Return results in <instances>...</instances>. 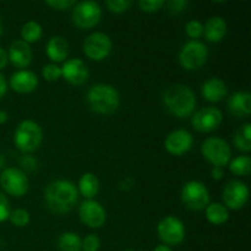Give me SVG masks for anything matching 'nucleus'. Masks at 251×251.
<instances>
[{
	"label": "nucleus",
	"instance_id": "nucleus-1",
	"mask_svg": "<svg viewBox=\"0 0 251 251\" xmlns=\"http://www.w3.org/2000/svg\"><path fill=\"white\" fill-rule=\"evenodd\" d=\"M78 193L76 186L71 181L54 180L47 186L44 193V200L49 210L54 213H68L73 210L77 202Z\"/></svg>",
	"mask_w": 251,
	"mask_h": 251
},
{
	"label": "nucleus",
	"instance_id": "nucleus-2",
	"mask_svg": "<svg viewBox=\"0 0 251 251\" xmlns=\"http://www.w3.org/2000/svg\"><path fill=\"white\" fill-rule=\"evenodd\" d=\"M163 102L167 109L179 118H186L196 107V97L189 86L176 83L167 88L163 93Z\"/></svg>",
	"mask_w": 251,
	"mask_h": 251
},
{
	"label": "nucleus",
	"instance_id": "nucleus-3",
	"mask_svg": "<svg viewBox=\"0 0 251 251\" xmlns=\"http://www.w3.org/2000/svg\"><path fill=\"white\" fill-rule=\"evenodd\" d=\"M87 103L93 112L98 114H112L119 108V92L113 86L105 83L93 85L87 92Z\"/></svg>",
	"mask_w": 251,
	"mask_h": 251
},
{
	"label": "nucleus",
	"instance_id": "nucleus-4",
	"mask_svg": "<svg viewBox=\"0 0 251 251\" xmlns=\"http://www.w3.org/2000/svg\"><path fill=\"white\" fill-rule=\"evenodd\" d=\"M42 127L33 120H24L20 123L14 136L16 147L24 152L36 151L42 144Z\"/></svg>",
	"mask_w": 251,
	"mask_h": 251
},
{
	"label": "nucleus",
	"instance_id": "nucleus-5",
	"mask_svg": "<svg viewBox=\"0 0 251 251\" xmlns=\"http://www.w3.org/2000/svg\"><path fill=\"white\" fill-rule=\"evenodd\" d=\"M201 152L211 164L215 167H221V168L229 164L230 157H232L229 144L217 136L206 139L201 146Z\"/></svg>",
	"mask_w": 251,
	"mask_h": 251
},
{
	"label": "nucleus",
	"instance_id": "nucleus-6",
	"mask_svg": "<svg viewBox=\"0 0 251 251\" xmlns=\"http://www.w3.org/2000/svg\"><path fill=\"white\" fill-rule=\"evenodd\" d=\"M208 49L202 42L190 41L184 44L179 53V63L186 70H199L206 64Z\"/></svg>",
	"mask_w": 251,
	"mask_h": 251
},
{
	"label": "nucleus",
	"instance_id": "nucleus-7",
	"mask_svg": "<svg viewBox=\"0 0 251 251\" xmlns=\"http://www.w3.org/2000/svg\"><path fill=\"white\" fill-rule=\"evenodd\" d=\"M181 201L185 203L189 210L200 211L207 207L210 202V193L205 184L198 180H191L186 183L181 189Z\"/></svg>",
	"mask_w": 251,
	"mask_h": 251
},
{
	"label": "nucleus",
	"instance_id": "nucleus-8",
	"mask_svg": "<svg viewBox=\"0 0 251 251\" xmlns=\"http://www.w3.org/2000/svg\"><path fill=\"white\" fill-rule=\"evenodd\" d=\"M102 10L98 2L87 0L75 4L73 10V21L78 28H92L100 22Z\"/></svg>",
	"mask_w": 251,
	"mask_h": 251
},
{
	"label": "nucleus",
	"instance_id": "nucleus-9",
	"mask_svg": "<svg viewBox=\"0 0 251 251\" xmlns=\"http://www.w3.org/2000/svg\"><path fill=\"white\" fill-rule=\"evenodd\" d=\"M158 237L164 244L167 245H178L185 238V227L184 223L179 218L174 216H167L157 227Z\"/></svg>",
	"mask_w": 251,
	"mask_h": 251
},
{
	"label": "nucleus",
	"instance_id": "nucleus-10",
	"mask_svg": "<svg viewBox=\"0 0 251 251\" xmlns=\"http://www.w3.org/2000/svg\"><path fill=\"white\" fill-rule=\"evenodd\" d=\"M0 185L9 195L20 198L28 190V179L21 169L6 168L0 174Z\"/></svg>",
	"mask_w": 251,
	"mask_h": 251
},
{
	"label": "nucleus",
	"instance_id": "nucleus-11",
	"mask_svg": "<svg viewBox=\"0 0 251 251\" xmlns=\"http://www.w3.org/2000/svg\"><path fill=\"white\" fill-rule=\"evenodd\" d=\"M110 51H112V41L109 36L102 32L91 33L83 42V53L92 60H103L109 55Z\"/></svg>",
	"mask_w": 251,
	"mask_h": 251
},
{
	"label": "nucleus",
	"instance_id": "nucleus-12",
	"mask_svg": "<svg viewBox=\"0 0 251 251\" xmlns=\"http://www.w3.org/2000/svg\"><path fill=\"white\" fill-rule=\"evenodd\" d=\"M223 122V114L218 108L205 107L194 114L193 126L200 132H211L218 129Z\"/></svg>",
	"mask_w": 251,
	"mask_h": 251
},
{
	"label": "nucleus",
	"instance_id": "nucleus-13",
	"mask_svg": "<svg viewBox=\"0 0 251 251\" xmlns=\"http://www.w3.org/2000/svg\"><path fill=\"white\" fill-rule=\"evenodd\" d=\"M225 205L232 210H240L249 200V188L240 180H232L225 186L222 194Z\"/></svg>",
	"mask_w": 251,
	"mask_h": 251
},
{
	"label": "nucleus",
	"instance_id": "nucleus-14",
	"mask_svg": "<svg viewBox=\"0 0 251 251\" xmlns=\"http://www.w3.org/2000/svg\"><path fill=\"white\" fill-rule=\"evenodd\" d=\"M81 221L90 228H100L105 223L107 213L103 206L95 200H86L78 208Z\"/></svg>",
	"mask_w": 251,
	"mask_h": 251
},
{
	"label": "nucleus",
	"instance_id": "nucleus-15",
	"mask_svg": "<svg viewBox=\"0 0 251 251\" xmlns=\"http://www.w3.org/2000/svg\"><path fill=\"white\" fill-rule=\"evenodd\" d=\"M61 69V76L68 81L69 83L75 86H81L88 80V69L86 64L81 59L74 58L65 61Z\"/></svg>",
	"mask_w": 251,
	"mask_h": 251
},
{
	"label": "nucleus",
	"instance_id": "nucleus-16",
	"mask_svg": "<svg viewBox=\"0 0 251 251\" xmlns=\"http://www.w3.org/2000/svg\"><path fill=\"white\" fill-rule=\"evenodd\" d=\"M194 144L193 136L189 131L183 129L174 130L172 131L168 136L166 137L164 141V147L167 151L176 156H180V154L186 153L189 150L191 149Z\"/></svg>",
	"mask_w": 251,
	"mask_h": 251
},
{
	"label": "nucleus",
	"instance_id": "nucleus-17",
	"mask_svg": "<svg viewBox=\"0 0 251 251\" xmlns=\"http://www.w3.org/2000/svg\"><path fill=\"white\" fill-rule=\"evenodd\" d=\"M7 59L14 64L16 68H26L32 61V49L28 43L22 39L12 42L9 48V55Z\"/></svg>",
	"mask_w": 251,
	"mask_h": 251
},
{
	"label": "nucleus",
	"instance_id": "nucleus-18",
	"mask_svg": "<svg viewBox=\"0 0 251 251\" xmlns=\"http://www.w3.org/2000/svg\"><path fill=\"white\" fill-rule=\"evenodd\" d=\"M10 86L15 92L29 93L36 90L38 86V77L32 71H17L10 78Z\"/></svg>",
	"mask_w": 251,
	"mask_h": 251
},
{
	"label": "nucleus",
	"instance_id": "nucleus-19",
	"mask_svg": "<svg viewBox=\"0 0 251 251\" xmlns=\"http://www.w3.org/2000/svg\"><path fill=\"white\" fill-rule=\"evenodd\" d=\"M201 93H202L203 98H206V100L216 103L221 102L227 96L228 88L225 81L218 77H211L203 82Z\"/></svg>",
	"mask_w": 251,
	"mask_h": 251
},
{
	"label": "nucleus",
	"instance_id": "nucleus-20",
	"mask_svg": "<svg viewBox=\"0 0 251 251\" xmlns=\"http://www.w3.org/2000/svg\"><path fill=\"white\" fill-rule=\"evenodd\" d=\"M228 110L237 118L251 114V95L249 92H235L228 100Z\"/></svg>",
	"mask_w": 251,
	"mask_h": 251
},
{
	"label": "nucleus",
	"instance_id": "nucleus-21",
	"mask_svg": "<svg viewBox=\"0 0 251 251\" xmlns=\"http://www.w3.org/2000/svg\"><path fill=\"white\" fill-rule=\"evenodd\" d=\"M226 33H227V24L220 16L211 17L203 26V34H205L206 39L213 42V43L222 41Z\"/></svg>",
	"mask_w": 251,
	"mask_h": 251
},
{
	"label": "nucleus",
	"instance_id": "nucleus-22",
	"mask_svg": "<svg viewBox=\"0 0 251 251\" xmlns=\"http://www.w3.org/2000/svg\"><path fill=\"white\" fill-rule=\"evenodd\" d=\"M47 55L53 61H63L69 54V43L64 37L54 36L48 41L46 47Z\"/></svg>",
	"mask_w": 251,
	"mask_h": 251
},
{
	"label": "nucleus",
	"instance_id": "nucleus-23",
	"mask_svg": "<svg viewBox=\"0 0 251 251\" xmlns=\"http://www.w3.org/2000/svg\"><path fill=\"white\" fill-rule=\"evenodd\" d=\"M78 189L87 200H92L100 191V180L93 173H85L78 181Z\"/></svg>",
	"mask_w": 251,
	"mask_h": 251
},
{
	"label": "nucleus",
	"instance_id": "nucleus-24",
	"mask_svg": "<svg viewBox=\"0 0 251 251\" xmlns=\"http://www.w3.org/2000/svg\"><path fill=\"white\" fill-rule=\"evenodd\" d=\"M206 217L210 223L220 226L227 222L228 218H229V212H228L227 207L222 203H208L207 207H206Z\"/></svg>",
	"mask_w": 251,
	"mask_h": 251
},
{
	"label": "nucleus",
	"instance_id": "nucleus-25",
	"mask_svg": "<svg viewBox=\"0 0 251 251\" xmlns=\"http://www.w3.org/2000/svg\"><path fill=\"white\" fill-rule=\"evenodd\" d=\"M234 145L243 152L251 151V124L243 125L234 134Z\"/></svg>",
	"mask_w": 251,
	"mask_h": 251
},
{
	"label": "nucleus",
	"instance_id": "nucleus-26",
	"mask_svg": "<svg viewBox=\"0 0 251 251\" xmlns=\"http://www.w3.org/2000/svg\"><path fill=\"white\" fill-rule=\"evenodd\" d=\"M58 248L60 251H80V237L73 232L63 233L58 239Z\"/></svg>",
	"mask_w": 251,
	"mask_h": 251
},
{
	"label": "nucleus",
	"instance_id": "nucleus-27",
	"mask_svg": "<svg viewBox=\"0 0 251 251\" xmlns=\"http://www.w3.org/2000/svg\"><path fill=\"white\" fill-rule=\"evenodd\" d=\"M22 41L26 43H34L42 37V27L36 21H28L22 26L21 29Z\"/></svg>",
	"mask_w": 251,
	"mask_h": 251
},
{
	"label": "nucleus",
	"instance_id": "nucleus-28",
	"mask_svg": "<svg viewBox=\"0 0 251 251\" xmlns=\"http://www.w3.org/2000/svg\"><path fill=\"white\" fill-rule=\"evenodd\" d=\"M229 169L237 176H248L251 172V158L248 154L239 156L229 162Z\"/></svg>",
	"mask_w": 251,
	"mask_h": 251
},
{
	"label": "nucleus",
	"instance_id": "nucleus-29",
	"mask_svg": "<svg viewBox=\"0 0 251 251\" xmlns=\"http://www.w3.org/2000/svg\"><path fill=\"white\" fill-rule=\"evenodd\" d=\"M10 221L14 226L16 227L22 228V227H26L29 222V213L27 212L26 210L24 208H16V210L11 211L9 216Z\"/></svg>",
	"mask_w": 251,
	"mask_h": 251
},
{
	"label": "nucleus",
	"instance_id": "nucleus-30",
	"mask_svg": "<svg viewBox=\"0 0 251 251\" xmlns=\"http://www.w3.org/2000/svg\"><path fill=\"white\" fill-rule=\"evenodd\" d=\"M42 75L47 81L54 82L61 77V69L55 64H47L42 69Z\"/></svg>",
	"mask_w": 251,
	"mask_h": 251
},
{
	"label": "nucleus",
	"instance_id": "nucleus-31",
	"mask_svg": "<svg viewBox=\"0 0 251 251\" xmlns=\"http://www.w3.org/2000/svg\"><path fill=\"white\" fill-rule=\"evenodd\" d=\"M186 34H188L190 38H194V41H196L198 38H200L201 34L203 33V26L200 21L198 20H191L186 24L185 26Z\"/></svg>",
	"mask_w": 251,
	"mask_h": 251
},
{
	"label": "nucleus",
	"instance_id": "nucleus-32",
	"mask_svg": "<svg viewBox=\"0 0 251 251\" xmlns=\"http://www.w3.org/2000/svg\"><path fill=\"white\" fill-rule=\"evenodd\" d=\"M100 247V240L95 234H88L85 239L81 240V249H83V251H98Z\"/></svg>",
	"mask_w": 251,
	"mask_h": 251
},
{
	"label": "nucleus",
	"instance_id": "nucleus-33",
	"mask_svg": "<svg viewBox=\"0 0 251 251\" xmlns=\"http://www.w3.org/2000/svg\"><path fill=\"white\" fill-rule=\"evenodd\" d=\"M105 5H107L110 11L122 14V12H125L129 9L131 1L130 0H108V1H105Z\"/></svg>",
	"mask_w": 251,
	"mask_h": 251
},
{
	"label": "nucleus",
	"instance_id": "nucleus-34",
	"mask_svg": "<svg viewBox=\"0 0 251 251\" xmlns=\"http://www.w3.org/2000/svg\"><path fill=\"white\" fill-rule=\"evenodd\" d=\"M164 5L163 0H140L139 6L145 12H156Z\"/></svg>",
	"mask_w": 251,
	"mask_h": 251
},
{
	"label": "nucleus",
	"instance_id": "nucleus-35",
	"mask_svg": "<svg viewBox=\"0 0 251 251\" xmlns=\"http://www.w3.org/2000/svg\"><path fill=\"white\" fill-rule=\"evenodd\" d=\"M46 4L48 5V6H50L51 9L61 11V10L70 9L71 6H74V5L76 4V2L74 1V0H48V1H46Z\"/></svg>",
	"mask_w": 251,
	"mask_h": 251
},
{
	"label": "nucleus",
	"instance_id": "nucleus-36",
	"mask_svg": "<svg viewBox=\"0 0 251 251\" xmlns=\"http://www.w3.org/2000/svg\"><path fill=\"white\" fill-rule=\"evenodd\" d=\"M10 216L9 200L2 193H0V222H4Z\"/></svg>",
	"mask_w": 251,
	"mask_h": 251
},
{
	"label": "nucleus",
	"instance_id": "nucleus-37",
	"mask_svg": "<svg viewBox=\"0 0 251 251\" xmlns=\"http://www.w3.org/2000/svg\"><path fill=\"white\" fill-rule=\"evenodd\" d=\"M188 6L189 2L186 0H171V1H168V10L173 14H180Z\"/></svg>",
	"mask_w": 251,
	"mask_h": 251
},
{
	"label": "nucleus",
	"instance_id": "nucleus-38",
	"mask_svg": "<svg viewBox=\"0 0 251 251\" xmlns=\"http://www.w3.org/2000/svg\"><path fill=\"white\" fill-rule=\"evenodd\" d=\"M211 176H212V178L216 179V180H220V179H222L223 176H225V171H223V168H221V167H213L212 171H211Z\"/></svg>",
	"mask_w": 251,
	"mask_h": 251
},
{
	"label": "nucleus",
	"instance_id": "nucleus-39",
	"mask_svg": "<svg viewBox=\"0 0 251 251\" xmlns=\"http://www.w3.org/2000/svg\"><path fill=\"white\" fill-rule=\"evenodd\" d=\"M7 60H9V59H7L6 51H5L4 49H2V47H0V69L5 68V65H6Z\"/></svg>",
	"mask_w": 251,
	"mask_h": 251
},
{
	"label": "nucleus",
	"instance_id": "nucleus-40",
	"mask_svg": "<svg viewBox=\"0 0 251 251\" xmlns=\"http://www.w3.org/2000/svg\"><path fill=\"white\" fill-rule=\"evenodd\" d=\"M6 88H7L6 80H5L4 76L0 74V98H1L5 93H6Z\"/></svg>",
	"mask_w": 251,
	"mask_h": 251
},
{
	"label": "nucleus",
	"instance_id": "nucleus-41",
	"mask_svg": "<svg viewBox=\"0 0 251 251\" xmlns=\"http://www.w3.org/2000/svg\"><path fill=\"white\" fill-rule=\"evenodd\" d=\"M21 163L24 164L25 167H36V161H34L31 156L24 157V159H22Z\"/></svg>",
	"mask_w": 251,
	"mask_h": 251
},
{
	"label": "nucleus",
	"instance_id": "nucleus-42",
	"mask_svg": "<svg viewBox=\"0 0 251 251\" xmlns=\"http://www.w3.org/2000/svg\"><path fill=\"white\" fill-rule=\"evenodd\" d=\"M153 251H172L171 248L168 247V245H157L156 248H154Z\"/></svg>",
	"mask_w": 251,
	"mask_h": 251
},
{
	"label": "nucleus",
	"instance_id": "nucleus-43",
	"mask_svg": "<svg viewBox=\"0 0 251 251\" xmlns=\"http://www.w3.org/2000/svg\"><path fill=\"white\" fill-rule=\"evenodd\" d=\"M7 120V114L4 112V110H0V124L5 123Z\"/></svg>",
	"mask_w": 251,
	"mask_h": 251
},
{
	"label": "nucleus",
	"instance_id": "nucleus-44",
	"mask_svg": "<svg viewBox=\"0 0 251 251\" xmlns=\"http://www.w3.org/2000/svg\"><path fill=\"white\" fill-rule=\"evenodd\" d=\"M2 33V24H1V19H0V34Z\"/></svg>",
	"mask_w": 251,
	"mask_h": 251
},
{
	"label": "nucleus",
	"instance_id": "nucleus-45",
	"mask_svg": "<svg viewBox=\"0 0 251 251\" xmlns=\"http://www.w3.org/2000/svg\"><path fill=\"white\" fill-rule=\"evenodd\" d=\"M125 251H134V250H125Z\"/></svg>",
	"mask_w": 251,
	"mask_h": 251
}]
</instances>
